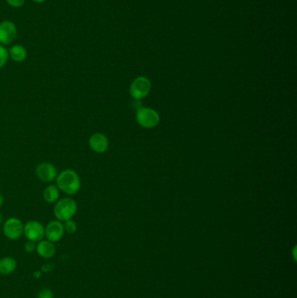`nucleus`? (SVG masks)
<instances>
[{
    "label": "nucleus",
    "mask_w": 297,
    "mask_h": 298,
    "mask_svg": "<svg viewBox=\"0 0 297 298\" xmlns=\"http://www.w3.org/2000/svg\"><path fill=\"white\" fill-rule=\"evenodd\" d=\"M58 188L68 195L76 194L81 187L79 175L72 169H66L60 173L56 178Z\"/></svg>",
    "instance_id": "f257e3e1"
},
{
    "label": "nucleus",
    "mask_w": 297,
    "mask_h": 298,
    "mask_svg": "<svg viewBox=\"0 0 297 298\" xmlns=\"http://www.w3.org/2000/svg\"><path fill=\"white\" fill-rule=\"evenodd\" d=\"M78 206L75 201L72 198H63L58 201L54 207V216L58 221L66 222L67 220L72 219L76 214Z\"/></svg>",
    "instance_id": "f03ea898"
},
{
    "label": "nucleus",
    "mask_w": 297,
    "mask_h": 298,
    "mask_svg": "<svg viewBox=\"0 0 297 298\" xmlns=\"http://www.w3.org/2000/svg\"><path fill=\"white\" fill-rule=\"evenodd\" d=\"M137 122L145 128H153L160 122L159 114L150 108H139L136 114Z\"/></svg>",
    "instance_id": "7ed1b4c3"
},
{
    "label": "nucleus",
    "mask_w": 297,
    "mask_h": 298,
    "mask_svg": "<svg viewBox=\"0 0 297 298\" xmlns=\"http://www.w3.org/2000/svg\"><path fill=\"white\" fill-rule=\"evenodd\" d=\"M151 90V83L145 77L134 79L130 86V94L135 100H141L148 94Z\"/></svg>",
    "instance_id": "20e7f679"
},
{
    "label": "nucleus",
    "mask_w": 297,
    "mask_h": 298,
    "mask_svg": "<svg viewBox=\"0 0 297 298\" xmlns=\"http://www.w3.org/2000/svg\"><path fill=\"white\" fill-rule=\"evenodd\" d=\"M3 231L10 240H18L24 233V224L16 217H11L5 222Z\"/></svg>",
    "instance_id": "39448f33"
},
{
    "label": "nucleus",
    "mask_w": 297,
    "mask_h": 298,
    "mask_svg": "<svg viewBox=\"0 0 297 298\" xmlns=\"http://www.w3.org/2000/svg\"><path fill=\"white\" fill-rule=\"evenodd\" d=\"M28 241L38 242L44 237V227L37 221H31L24 225L23 233Z\"/></svg>",
    "instance_id": "423d86ee"
},
{
    "label": "nucleus",
    "mask_w": 297,
    "mask_h": 298,
    "mask_svg": "<svg viewBox=\"0 0 297 298\" xmlns=\"http://www.w3.org/2000/svg\"><path fill=\"white\" fill-rule=\"evenodd\" d=\"M16 25L10 20L0 23V44L7 45L16 38Z\"/></svg>",
    "instance_id": "0eeeda50"
},
{
    "label": "nucleus",
    "mask_w": 297,
    "mask_h": 298,
    "mask_svg": "<svg viewBox=\"0 0 297 298\" xmlns=\"http://www.w3.org/2000/svg\"><path fill=\"white\" fill-rule=\"evenodd\" d=\"M65 229L62 222L54 220L48 223L46 228H44V236L47 238L48 241L52 242H58L63 238Z\"/></svg>",
    "instance_id": "6e6552de"
},
{
    "label": "nucleus",
    "mask_w": 297,
    "mask_h": 298,
    "mask_svg": "<svg viewBox=\"0 0 297 298\" xmlns=\"http://www.w3.org/2000/svg\"><path fill=\"white\" fill-rule=\"evenodd\" d=\"M35 172L38 179L44 182L54 181L58 176L57 168L48 162L38 164Z\"/></svg>",
    "instance_id": "1a4fd4ad"
},
{
    "label": "nucleus",
    "mask_w": 297,
    "mask_h": 298,
    "mask_svg": "<svg viewBox=\"0 0 297 298\" xmlns=\"http://www.w3.org/2000/svg\"><path fill=\"white\" fill-rule=\"evenodd\" d=\"M108 139L103 133H93L89 139V146L95 153L102 154L106 152L108 150Z\"/></svg>",
    "instance_id": "9d476101"
},
{
    "label": "nucleus",
    "mask_w": 297,
    "mask_h": 298,
    "mask_svg": "<svg viewBox=\"0 0 297 298\" xmlns=\"http://www.w3.org/2000/svg\"><path fill=\"white\" fill-rule=\"evenodd\" d=\"M36 251L42 258L50 259L56 254V247L54 242L48 240H42L38 241V245L36 246Z\"/></svg>",
    "instance_id": "9b49d317"
},
{
    "label": "nucleus",
    "mask_w": 297,
    "mask_h": 298,
    "mask_svg": "<svg viewBox=\"0 0 297 298\" xmlns=\"http://www.w3.org/2000/svg\"><path fill=\"white\" fill-rule=\"evenodd\" d=\"M9 57L15 62L21 63L27 58V50L21 44H15L9 49Z\"/></svg>",
    "instance_id": "f8f14e48"
},
{
    "label": "nucleus",
    "mask_w": 297,
    "mask_h": 298,
    "mask_svg": "<svg viewBox=\"0 0 297 298\" xmlns=\"http://www.w3.org/2000/svg\"><path fill=\"white\" fill-rule=\"evenodd\" d=\"M17 269V261L13 257H7L0 259V273L10 275Z\"/></svg>",
    "instance_id": "ddd939ff"
},
{
    "label": "nucleus",
    "mask_w": 297,
    "mask_h": 298,
    "mask_svg": "<svg viewBox=\"0 0 297 298\" xmlns=\"http://www.w3.org/2000/svg\"><path fill=\"white\" fill-rule=\"evenodd\" d=\"M43 196H44V201L46 203H56L59 200V198H60V189L58 188L56 185H49L44 189Z\"/></svg>",
    "instance_id": "4468645a"
},
{
    "label": "nucleus",
    "mask_w": 297,
    "mask_h": 298,
    "mask_svg": "<svg viewBox=\"0 0 297 298\" xmlns=\"http://www.w3.org/2000/svg\"><path fill=\"white\" fill-rule=\"evenodd\" d=\"M9 60V52L5 45L0 44V68L5 67Z\"/></svg>",
    "instance_id": "2eb2a0df"
},
{
    "label": "nucleus",
    "mask_w": 297,
    "mask_h": 298,
    "mask_svg": "<svg viewBox=\"0 0 297 298\" xmlns=\"http://www.w3.org/2000/svg\"><path fill=\"white\" fill-rule=\"evenodd\" d=\"M64 225V229L65 231H67L68 234H73L77 231L78 229V225H77L76 222H74L73 220L70 219L67 220L65 222Z\"/></svg>",
    "instance_id": "dca6fc26"
},
{
    "label": "nucleus",
    "mask_w": 297,
    "mask_h": 298,
    "mask_svg": "<svg viewBox=\"0 0 297 298\" xmlns=\"http://www.w3.org/2000/svg\"><path fill=\"white\" fill-rule=\"evenodd\" d=\"M54 292L52 291V289L44 288L41 289L39 293H38V298H54Z\"/></svg>",
    "instance_id": "f3484780"
},
{
    "label": "nucleus",
    "mask_w": 297,
    "mask_h": 298,
    "mask_svg": "<svg viewBox=\"0 0 297 298\" xmlns=\"http://www.w3.org/2000/svg\"><path fill=\"white\" fill-rule=\"evenodd\" d=\"M6 1L10 7H13V8H19V7H22L26 2V0H6Z\"/></svg>",
    "instance_id": "a211bd4d"
},
{
    "label": "nucleus",
    "mask_w": 297,
    "mask_h": 298,
    "mask_svg": "<svg viewBox=\"0 0 297 298\" xmlns=\"http://www.w3.org/2000/svg\"><path fill=\"white\" fill-rule=\"evenodd\" d=\"M36 242L32 241H28L25 244V251L27 253H33L36 251Z\"/></svg>",
    "instance_id": "6ab92c4d"
},
{
    "label": "nucleus",
    "mask_w": 297,
    "mask_h": 298,
    "mask_svg": "<svg viewBox=\"0 0 297 298\" xmlns=\"http://www.w3.org/2000/svg\"><path fill=\"white\" fill-rule=\"evenodd\" d=\"M4 203V198L1 194H0V209H1V207L3 206Z\"/></svg>",
    "instance_id": "aec40b11"
},
{
    "label": "nucleus",
    "mask_w": 297,
    "mask_h": 298,
    "mask_svg": "<svg viewBox=\"0 0 297 298\" xmlns=\"http://www.w3.org/2000/svg\"><path fill=\"white\" fill-rule=\"evenodd\" d=\"M32 1H33V2H34V3L41 4V3H44V1H45V0H32Z\"/></svg>",
    "instance_id": "412c9836"
},
{
    "label": "nucleus",
    "mask_w": 297,
    "mask_h": 298,
    "mask_svg": "<svg viewBox=\"0 0 297 298\" xmlns=\"http://www.w3.org/2000/svg\"><path fill=\"white\" fill-rule=\"evenodd\" d=\"M2 221H3V220H2V216H1V215H0V224H1Z\"/></svg>",
    "instance_id": "4be33fe9"
}]
</instances>
